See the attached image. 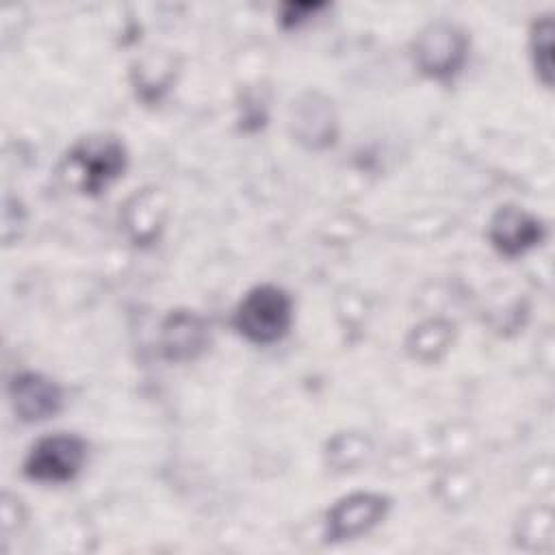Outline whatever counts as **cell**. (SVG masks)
Returning a JSON list of instances; mask_svg holds the SVG:
<instances>
[{"label":"cell","instance_id":"1","mask_svg":"<svg viewBox=\"0 0 555 555\" xmlns=\"http://www.w3.org/2000/svg\"><path fill=\"white\" fill-rule=\"evenodd\" d=\"M126 167V147L117 137L91 134L74 143L63 160V178L80 193H100Z\"/></svg>","mask_w":555,"mask_h":555},{"label":"cell","instance_id":"2","mask_svg":"<svg viewBox=\"0 0 555 555\" xmlns=\"http://www.w3.org/2000/svg\"><path fill=\"white\" fill-rule=\"evenodd\" d=\"M291 297L282 288L262 284L251 288L241 299L234 314V325L251 343H275L291 325Z\"/></svg>","mask_w":555,"mask_h":555},{"label":"cell","instance_id":"3","mask_svg":"<svg viewBox=\"0 0 555 555\" xmlns=\"http://www.w3.org/2000/svg\"><path fill=\"white\" fill-rule=\"evenodd\" d=\"M87 457V444L72 434L41 438L24 462L26 477L43 483H63L78 475Z\"/></svg>","mask_w":555,"mask_h":555},{"label":"cell","instance_id":"4","mask_svg":"<svg viewBox=\"0 0 555 555\" xmlns=\"http://www.w3.org/2000/svg\"><path fill=\"white\" fill-rule=\"evenodd\" d=\"M466 37L451 24H431L416 41V61L431 76H449L464 61Z\"/></svg>","mask_w":555,"mask_h":555},{"label":"cell","instance_id":"5","mask_svg":"<svg viewBox=\"0 0 555 555\" xmlns=\"http://www.w3.org/2000/svg\"><path fill=\"white\" fill-rule=\"evenodd\" d=\"M386 507H388L386 499L369 492L351 494L338 501L327 512V540L332 542L349 540L369 531L373 525L382 520V516L386 514Z\"/></svg>","mask_w":555,"mask_h":555},{"label":"cell","instance_id":"6","mask_svg":"<svg viewBox=\"0 0 555 555\" xmlns=\"http://www.w3.org/2000/svg\"><path fill=\"white\" fill-rule=\"evenodd\" d=\"M542 223L516 206H503L490 221V241L505 256H518L540 243Z\"/></svg>","mask_w":555,"mask_h":555},{"label":"cell","instance_id":"7","mask_svg":"<svg viewBox=\"0 0 555 555\" xmlns=\"http://www.w3.org/2000/svg\"><path fill=\"white\" fill-rule=\"evenodd\" d=\"M11 401L20 418L43 421L59 412L61 388L39 373H22L11 382Z\"/></svg>","mask_w":555,"mask_h":555},{"label":"cell","instance_id":"8","mask_svg":"<svg viewBox=\"0 0 555 555\" xmlns=\"http://www.w3.org/2000/svg\"><path fill=\"white\" fill-rule=\"evenodd\" d=\"M163 330V347L169 358H189L204 345V325L193 314H176Z\"/></svg>","mask_w":555,"mask_h":555},{"label":"cell","instance_id":"9","mask_svg":"<svg viewBox=\"0 0 555 555\" xmlns=\"http://www.w3.org/2000/svg\"><path fill=\"white\" fill-rule=\"evenodd\" d=\"M533 54H535V67L542 72L544 82L551 85V69H553V24L551 20H544L535 26L533 33Z\"/></svg>","mask_w":555,"mask_h":555}]
</instances>
